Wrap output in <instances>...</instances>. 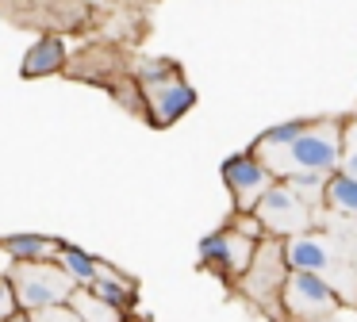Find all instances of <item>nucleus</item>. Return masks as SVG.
<instances>
[{
  "label": "nucleus",
  "mask_w": 357,
  "mask_h": 322,
  "mask_svg": "<svg viewBox=\"0 0 357 322\" xmlns=\"http://www.w3.org/2000/svg\"><path fill=\"white\" fill-rule=\"evenodd\" d=\"M284 261L296 273H315L326 280V288L338 296V307H357V268L342 257V245L319 230L284 238Z\"/></svg>",
  "instance_id": "1"
},
{
  "label": "nucleus",
  "mask_w": 357,
  "mask_h": 322,
  "mask_svg": "<svg viewBox=\"0 0 357 322\" xmlns=\"http://www.w3.org/2000/svg\"><path fill=\"white\" fill-rule=\"evenodd\" d=\"M261 161L277 173V181L288 173H323V176L334 173L342 161V123L338 119H307L303 135L292 146H284V150L269 153Z\"/></svg>",
  "instance_id": "2"
},
{
  "label": "nucleus",
  "mask_w": 357,
  "mask_h": 322,
  "mask_svg": "<svg viewBox=\"0 0 357 322\" xmlns=\"http://www.w3.org/2000/svg\"><path fill=\"white\" fill-rule=\"evenodd\" d=\"M8 280H12V291H16L20 311H27V314L70 303L73 288H77L58 261H12Z\"/></svg>",
  "instance_id": "3"
},
{
  "label": "nucleus",
  "mask_w": 357,
  "mask_h": 322,
  "mask_svg": "<svg viewBox=\"0 0 357 322\" xmlns=\"http://www.w3.org/2000/svg\"><path fill=\"white\" fill-rule=\"evenodd\" d=\"M288 273H292V268H288V261H284V242L265 234L261 242H257L254 257H250L246 273L234 284H238V291L250 303H257L269 314H280V288H284Z\"/></svg>",
  "instance_id": "4"
},
{
  "label": "nucleus",
  "mask_w": 357,
  "mask_h": 322,
  "mask_svg": "<svg viewBox=\"0 0 357 322\" xmlns=\"http://www.w3.org/2000/svg\"><path fill=\"white\" fill-rule=\"evenodd\" d=\"M257 222H261V230L269 238H292V234H303V230H311V222H315V215H311V204L300 196L296 188H288L284 181H277L269 192H265L261 199H257L254 207Z\"/></svg>",
  "instance_id": "5"
},
{
  "label": "nucleus",
  "mask_w": 357,
  "mask_h": 322,
  "mask_svg": "<svg viewBox=\"0 0 357 322\" xmlns=\"http://www.w3.org/2000/svg\"><path fill=\"white\" fill-rule=\"evenodd\" d=\"M338 311V296L326 288L323 276L315 273H288L284 288H280V314L292 322H326Z\"/></svg>",
  "instance_id": "6"
},
{
  "label": "nucleus",
  "mask_w": 357,
  "mask_h": 322,
  "mask_svg": "<svg viewBox=\"0 0 357 322\" xmlns=\"http://www.w3.org/2000/svg\"><path fill=\"white\" fill-rule=\"evenodd\" d=\"M219 173H223V184H227V192H231V199H234V211H254L257 199L277 184V173H273L254 150L231 153Z\"/></svg>",
  "instance_id": "7"
},
{
  "label": "nucleus",
  "mask_w": 357,
  "mask_h": 322,
  "mask_svg": "<svg viewBox=\"0 0 357 322\" xmlns=\"http://www.w3.org/2000/svg\"><path fill=\"white\" fill-rule=\"evenodd\" d=\"M139 100H142V115L154 127H173L177 119H185L196 104V92L185 77H165V81H146L139 84Z\"/></svg>",
  "instance_id": "8"
},
{
  "label": "nucleus",
  "mask_w": 357,
  "mask_h": 322,
  "mask_svg": "<svg viewBox=\"0 0 357 322\" xmlns=\"http://www.w3.org/2000/svg\"><path fill=\"white\" fill-rule=\"evenodd\" d=\"M254 250H257L254 238L238 234L234 227H219V230H211V234L200 238V261H204V268L219 273L223 280H231V284L246 273Z\"/></svg>",
  "instance_id": "9"
},
{
  "label": "nucleus",
  "mask_w": 357,
  "mask_h": 322,
  "mask_svg": "<svg viewBox=\"0 0 357 322\" xmlns=\"http://www.w3.org/2000/svg\"><path fill=\"white\" fill-rule=\"evenodd\" d=\"M93 296H100L104 303H112L116 311L131 314L135 303H139V284H135V276H127L123 268L108 265V261H100V268H96V276L85 284Z\"/></svg>",
  "instance_id": "10"
},
{
  "label": "nucleus",
  "mask_w": 357,
  "mask_h": 322,
  "mask_svg": "<svg viewBox=\"0 0 357 322\" xmlns=\"http://www.w3.org/2000/svg\"><path fill=\"white\" fill-rule=\"evenodd\" d=\"M70 66V50H66V38L62 35H43L31 43V50L24 54L20 61V73L31 81V77H54V73H66Z\"/></svg>",
  "instance_id": "11"
},
{
  "label": "nucleus",
  "mask_w": 357,
  "mask_h": 322,
  "mask_svg": "<svg viewBox=\"0 0 357 322\" xmlns=\"http://www.w3.org/2000/svg\"><path fill=\"white\" fill-rule=\"evenodd\" d=\"M323 204L331 207L334 215H349V219H357V176L342 173V169L326 173V184H323Z\"/></svg>",
  "instance_id": "12"
},
{
  "label": "nucleus",
  "mask_w": 357,
  "mask_h": 322,
  "mask_svg": "<svg viewBox=\"0 0 357 322\" xmlns=\"http://www.w3.org/2000/svg\"><path fill=\"white\" fill-rule=\"evenodd\" d=\"M0 250L8 253L12 261H54L58 238H47V234H8L4 242H0Z\"/></svg>",
  "instance_id": "13"
},
{
  "label": "nucleus",
  "mask_w": 357,
  "mask_h": 322,
  "mask_svg": "<svg viewBox=\"0 0 357 322\" xmlns=\"http://www.w3.org/2000/svg\"><path fill=\"white\" fill-rule=\"evenodd\" d=\"M54 261L66 268V276H70L77 288H85V284L96 276V268H100V257H93V253H85L81 245H70V242H58Z\"/></svg>",
  "instance_id": "14"
},
{
  "label": "nucleus",
  "mask_w": 357,
  "mask_h": 322,
  "mask_svg": "<svg viewBox=\"0 0 357 322\" xmlns=\"http://www.w3.org/2000/svg\"><path fill=\"white\" fill-rule=\"evenodd\" d=\"M70 307H73V314H77L81 322H123L127 319L123 311H116L112 303H104V299L93 296L89 288H73Z\"/></svg>",
  "instance_id": "15"
},
{
  "label": "nucleus",
  "mask_w": 357,
  "mask_h": 322,
  "mask_svg": "<svg viewBox=\"0 0 357 322\" xmlns=\"http://www.w3.org/2000/svg\"><path fill=\"white\" fill-rule=\"evenodd\" d=\"M303 127H307V119H288V123H277V127L261 130V135H257V142L250 146V150H254L257 158H269V153H277V150H284V146H292L296 138L303 135Z\"/></svg>",
  "instance_id": "16"
},
{
  "label": "nucleus",
  "mask_w": 357,
  "mask_h": 322,
  "mask_svg": "<svg viewBox=\"0 0 357 322\" xmlns=\"http://www.w3.org/2000/svg\"><path fill=\"white\" fill-rule=\"evenodd\" d=\"M280 181L288 184V188H296L303 199H323V184H326V176L323 173H288V176H280Z\"/></svg>",
  "instance_id": "17"
},
{
  "label": "nucleus",
  "mask_w": 357,
  "mask_h": 322,
  "mask_svg": "<svg viewBox=\"0 0 357 322\" xmlns=\"http://www.w3.org/2000/svg\"><path fill=\"white\" fill-rule=\"evenodd\" d=\"M227 227H234L238 234L254 238V242H261V238H265V230H261V222H257V215H254V211H231Z\"/></svg>",
  "instance_id": "18"
},
{
  "label": "nucleus",
  "mask_w": 357,
  "mask_h": 322,
  "mask_svg": "<svg viewBox=\"0 0 357 322\" xmlns=\"http://www.w3.org/2000/svg\"><path fill=\"white\" fill-rule=\"evenodd\" d=\"M12 314H20V303H16V291H12L8 273H0V322H8Z\"/></svg>",
  "instance_id": "19"
},
{
  "label": "nucleus",
  "mask_w": 357,
  "mask_h": 322,
  "mask_svg": "<svg viewBox=\"0 0 357 322\" xmlns=\"http://www.w3.org/2000/svg\"><path fill=\"white\" fill-rule=\"evenodd\" d=\"M31 322H81V319L73 314L70 303H58V307H47V311H35Z\"/></svg>",
  "instance_id": "20"
},
{
  "label": "nucleus",
  "mask_w": 357,
  "mask_h": 322,
  "mask_svg": "<svg viewBox=\"0 0 357 322\" xmlns=\"http://www.w3.org/2000/svg\"><path fill=\"white\" fill-rule=\"evenodd\" d=\"M342 173L357 176V150H354V153H349V158H346V165H342Z\"/></svg>",
  "instance_id": "21"
},
{
  "label": "nucleus",
  "mask_w": 357,
  "mask_h": 322,
  "mask_svg": "<svg viewBox=\"0 0 357 322\" xmlns=\"http://www.w3.org/2000/svg\"><path fill=\"white\" fill-rule=\"evenodd\" d=\"M8 322H31V314H27V311H20V314H12Z\"/></svg>",
  "instance_id": "22"
},
{
  "label": "nucleus",
  "mask_w": 357,
  "mask_h": 322,
  "mask_svg": "<svg viewBox=\"0 0 357 322\" xmlns=\"http://www.w3.org/2000/svg\"><path fill=\"white\" fill-rule=\"evenodd\" d=\"M123 322H139V319H135V314H127V319H123Z\"/></svg>",
  "instance_id": "23"
}]
</instances>
